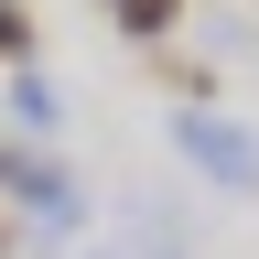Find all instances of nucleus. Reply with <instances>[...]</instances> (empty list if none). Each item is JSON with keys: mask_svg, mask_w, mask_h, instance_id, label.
<instances>
[{"mask_svg": "<svg viewBox=\"0 0 259 259\" xmlns=\"http://www.w3.org/2000/svg\"><path fill=\"white\" fill-rule=\"evenodd\" d=\"M184 151L205 162L216 184H259V141H248L238 119H216V108H184Z\"/></svg>", "mask_w": 259, "mask_h": 259, "instance_id": "obj_1", "label": "nucleus"}, {"mask_svg": "<svg viewBox=\"0 0 259 259\" xmlns=\"http://www.w3.org/2000/svg\"><path fill=\"white\" fill-rule=\"evenodd\" d=\"M108 11H119V32H141V44H151V32L184 22V0H108Z\"/></svg>", "mask_w": 259, "mask_h": 259, "instance_id": "obj_2", "label": "nucleus"}, {"mask_svg": "<svg viewBox=\"0 0 259 259\" xmlns=\"http://www.w3.org/2000/svg\"><path fill=\"white\" fill-rule=\"evenodd\" d=\"M0 65H32V11L22 0H0Z\"/></svg>", "mask_w": 259, "mask_h": 259, "instance_id": "obj_3", "label": "nucleus"}, {"mask_svg": "<svg viewBox=\"0 0 259 259\" xmlns=\"http://www.w3.org/2000/svg\"><path fill=\"white\" fill-rule=\"evenodd\" d=\"M0 248H11V216H0Z\"/></svg>", "mask_w": 259, "mask_h": 259, "instance_id": "obj_4", "label": "nucleus"}]
</instances>
